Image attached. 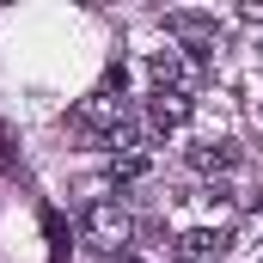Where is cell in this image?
<instances>
[{"instance_id":"cell-1","label":"cell","mask_w":263,"mask_h":263,"mask_svg":"<svg viewBox=\"0 0 263 263\" xmlns=\"http://www.w3.org/2000/svg\"><path fill=\"white\" fill-rule=\"evenodd\" d=\"M67 129L80 135L86 147H135V141H141V129H135L129 117H123V104H117L110 92H92L86 104H73Z\"/></svg>"},{"instance_id":"cell-2","label":"cell","mask_w":263,"mask_h":263,"mask_svg":"<svg viewBox=\"0 0 263 263\" xmlns=\"http://www.w3.org/2000/svg\"><path fill=\"white\" fill-rule=\"evenodd\" d=\"M80 233L110 257V251H123L135 239V220H129V208L123 202H110V196H98V202H86V214H80Z\"/></svg>"},{"instance_id":"cell-3","label":"cell","mask_w":263,"mask_h":263,"mask_svg":"<svg viewBox=\"0 0 263 263\" xmlns=\"http://www.w3.org/2000/svg\"><path fill=\"white\" fill-rule=\"evenodd\" d=\"M190 123V98L184 92H153L147 98V135H172Z\"/></svg>"},{"instance_id":"cell-4","label":"cell","mask_w":263,"mask_h":263,"mask_svg":"<svg viewBox=\"0 0 263 263\" xmlns=\"http://www.w3.org/2000/svg\"><path fill=\"white\" fill-rule=\"evenodd\" d=\"M227 245H233V233H227V227H196V233H184V239H178V251H184L190 263H220V257H227Z\"/></svg>"},{"instance_id":"cell-5","label":"cell","mask_w":263,"mask_h":263,"mask_svg":"<svg viewBox=\"0 0 263 263\" xmlns=\"http://www.w3.org/2000/svg\"><path fill=\"white\" fill-rule=\"evenodd\" d=\"M190 165L196 172H233L239 165V147L233 141H202V147H190Z\"/></svg>"},{"instance_id":"cell-6","label":"cell","mask_w":263,"mask_h":263,"mask_svg":"<svg viewBox=\"0 0 263 263\" xmlns=\"http://www.w3.org/2000/svg\"><path fill=\"white\" fill-rule=\"evenodd\" d=\"M165 31L190 43H214V12H165Z\"/></svg>"},{"instance_id":"cell-7","label":"cell","mask_w":263,"mask_h":263,"mask_svg":"<svg viewBox=\"0 0 263 263\" xmlns=\"http://www.w3.org/2000/svg\"><path fill=\"white\" fill-rule=\"evenodd\" d=\"M147 73H153V86H159V92H178V80H184V62L165 49V55H153V62H147Z\"/></svg>"},{"instance_id":"cell-8","label":"cell","mask_w":263,"mask_h":263,"mask_svg":"<svg viewBox=\"0 0 263 263\" xmlns=\"http://www.w3.org/2000/svg\"><path fill=\"white\" fill-rule=\"evenodd\" d=\"M141 172H147L141 159H117V165H110V178H141Z\"/></svg>"},{"instance_id":"cell-9","label":"cell","mask_w":263,"mask_h":263,"mask_svg":"<svg viewBox=\"0 0 263 263\" xmlns=\"http://www.w3.org/2000/svg\"><path fill=\"white\" fill-rule=\"evenodd\" d=\"M239 18H245V25H263V0H245V6H239Z\"/></svg>"},{"instance_id":"cell-10","label":"cell","mask_w":263,"mask_h":263,"mask_svg":"<svg viewBox=\"0 0 263 263\" xmlns=\"http://www.w3.org/2000/svg\"><path fill=\"white\" fill-rule=\"evenodd\" d=\"M0 172H12V135L0 129Z\"/></svg>"},{"instance_id":"cell-11","label":"cell","mask_w":263,"mask_h":263,"mask_svg":"<svg viewBox=\"0 0 263 263\" xmlns=\"http://www.w3.org/2000/svg\"><path fill=\"white\" fill-rule=\"evenodd\" d=\"M104 263H141V257H129V251H110V257H104Z\"/></svg>"},{"instance_id":"cell-12","label":"cell","mask_w":263,"mask_h":263,"mask_svg":"<svg viewBox=\"0 0 263 263\" xmlns=\"http://www.w3.org/2000/svg\"><path fill=\"white\" fill-rule=\"evenodd\" d=\"M257 117H263V98H257Z\"/></svg>"},{"instance_id":"cell-13","label":"cell","mask_w":263,"mask_h":263,"mask_svg":"<svg viewBox=\"0 0 263 263\" xmlns=\"http://www.w3.org/2000/svg\"><path fill=\"white\" fill-rule=\"evenodd\" d=\"M178 263H190V257H178Z\"/></svg>"}]
</instances>
